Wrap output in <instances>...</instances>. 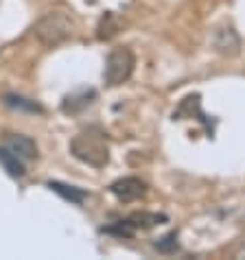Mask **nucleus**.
I'll use <instances>...</instances> for the list:
<instances>
[{
	"mask_svg": "<svg viewBox=\"0 0 245 260\" xmlns=\"http://www.w3.org/2000/svg\"><path fill=\"white\" fill-rule=\"evenodd\" d=\"M77 20L68 7H55L46 11L33 26V35L42 46L55 48L75 35Z\"/></svg>",
	"mask_w": 245,
	"mask_h": 260,
	"instance_id": "nucleus-1",
	"label": "nucleus"
},
{
	"mask_svg": "<svg viewBox=\"0 0 245 260\" xmlns=\"http://www.w3.org/2000/svg\"><path fill=\"white\" fill-rule=\"evenodd\" d=\"M70 153L92 169H105L110 162V142L99 127H88L70 140Z\"/></svg>",
	"mask_w": 245,
	"mask_h": 260,
	"instance_id": "nucleus-2",
	"label": "nucleus"
},
{
	"mask_svg": "<svg viewBox=\"0 0 245 260\" xmlns=\"http://www.w3.org/2000/svg\"><path fill=\"white\" fill-rule=\"evenodd\" d=\"M136 66V55L132 53V48L127 46H116L110 50L105 59V70H103V79L110 88H116V85H122L132 77Z\"/></svg>",
	"mask_w": 245,
	"mask_h": 260,
	"instance_id": "nucleus-3",
	"label": "nucleus"
},
{
	"mask_svg": "<svg viewBox=\"0 0 245 260\" xmlns=\"http://www.w3.org/2000/svg\"><path fill=\"white\" fill-rule=\"evenodd\" d=\"M210 44L212 50L219 53L221 57H236L241 53V38L239 33L234 31V26H217L212 31V38H210Z\"/></svg>",
	"mask_w": 245,
	"mask_h": 260,
	"instance_id": "nucleus-4",
	"label": "nucleus"
},
{
	"mask_svg": "<svg viewBox=\"0 0 245 260\" xmlns=\"http://www.w3.org/2000/svg\"><path fill=\"white\" fill-rule=\"evenodd\" d=\"M110 192L120 204H132L147 194V184L140 177H120L110 186Z\"/></svg>",
	"mask_w": 245,
	"mask_h": 260,
	"instance_id": "nucleus-5",
	"label": "nucleus"
},
{
	"mask_svg": "<svg viewBox=\"0 0 245 260\" xmlns=\"http://www.w3.org/2000/svg\"><path fill=\"white\" fill-rule=\"evenodd\" d=\"M5 149H9L11 153H16L20 160L24 162H31L38 157V144H35L33 138H28V136H22V134H9L5 138Z\"/></svg>",
	"mask_w": 245,
	"mask_h": 260,
	"instance_id": "nucleus-6",
	"label": "nucleus"
},
{
	"mask_svg": "<svg viewBox=\"0 0 245 260\" xmlns=\"http://www.w3.org/2000/svg\"><path fill=\"white\" fill-rule=\"evenodd\" d=\"M120 26H122L120 18L114 11H107V13H103V18H101L99 24H97V38L99 40H112L114 35L120 31Z\"/></svg>",
	"mask_w": 245,
	"mask_h": 260,
	"instance_id": "nucleus-7",
	"label": "nucleus"
},
{
	"mask_svg": "<svg viewBox=\"0 0 245 260\" xmlns=\"http://www.w3.org/2000/svg\"><path fill=\"white\" fill-rule=\"evenodd\" d=\"M0 164L5 166V171L9 173L11 177H24L26 175V162L20 160L16 153H11L9 149L0 147Z\"/></svg>",
	"mask_w": 245,
	"mask_h": 260,
	"instance_id": "nucleus-8",
	"label": "nucleus"
},
{
	"mask_svg": "<svg viewBox=\"0 0 245 260\" xmlns=\"http://www.w3.org/2000/svg\"><path fill=\"white\" fill-rule=\"evenodd\" d=\"M129 225H132L134 230H149V228H156L160 225V223L167 221V216L164 214H156V212H134L129 219H125Z\"/></svg>",
	"mask_w": 245,
	"mask_h": 260,
	"instance_id": "nucleus-9",
	"label": "nucleus"
},
{
	"mask_svg": "<svg viewBox=\"0 0 245 260\" xmlns=\"http://www.w3.org/2000/svg\"><path fill=\"white\" fill-rule=\"evenodd\" d=\"M92 99H95V92H81V94H73V96H66L64 99V103H62V110L66 112V114H77V112H81L85 110L90 103H92Z\"/></svg>",
	"mask_w": 245,
	"mask_h": 260,
	"instance_id": "nucleus-10",
	"label": "nucleus"
},
{
	"mask_svg": "<svg viewBox=\"0 0 245 260\" xmlns=\"http://www.w3.org/2000/svg\"><path fill=\"white\" fill-rule=\"evenodd\" d=\"M48 188L55 190L57 194H62L64 199L73 201V204H83L88 199V192L81 190V188H75V186H66V184H59V182H48Z\"/></svg>",
	"mask_w": 245,
	"mask_h": 260,
	"instance_id": "nucleus-11",
	"label": "nucleus"
},
{
	"mask_svg": "<svg viewBox=\"0 0 245 260\" xmlns=\"http://www.w3.org/2000/svg\"><path fill=\"white\" fill-rule=\"evenodd\" d=\"M5 103L9 107H16V110H26L31 114H42L44 110H42L40 103H35V101H28V99H22V96H16V94H7L5 96Z\"/></svg>",
	"mask_w": 245,
	"mask_h": 260,
	"instance_id": "nucleus-12",
	"label": "nucleus"
},
{
	"mask_svg": "<svg viewBox=\"0 0 245 260\" xmlns=\"http://www.w3.org/2000/svg\"><path fill=\"white\" fill-rule=\"evenodd\" d=\"M175 241H177V236L175 234H169V236H164L162 241H158L156 247L160 249V251H164V254H173V251L177 249V243Z\"/></svg>",
	"mask_w": 245,
	"mask_h": 260,
	"instance_id": "nucleus-13",
	"label": "nucleus"
}]
</instances>
